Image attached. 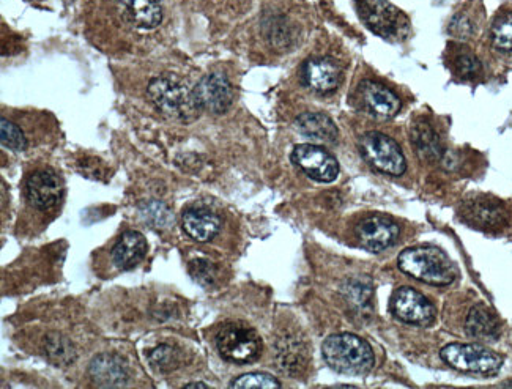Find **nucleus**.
<instances>
[{
  "label": "nucleus",
  "mask_w": 512,
  "mask_h": 389,
  "mask_svg": "<svg viewBox=\"0 0 512 389\" xmlns=\"http://www.w3.org/2000/svg\"><path fill=\"white\" fill-rule=\"evenodd\" d=\"M149 360L156 371L171 372L179 367L180 356L171 345H160L150 352Z\"/></svg>",
  "instance_id": "27"
},
{
  "label": "nucleus",
  "mask_w": 512,
  "mask_h": 389,
  "mask_svg": "<svg viewBox=\"0 0 512 389\" xmlns=\"http://www.w3.org/2000/svg\"><path fill=\"white\" fill-rule=\"evenodd\" d=\"M295 126L306 138L314 141L325 142V144H334L338 141L339 131L334 125L333 120L322 112H305L295 120Z\"/></svg>",
  "instance_id": "19"
},
{
  "label": "nucleus",
  "mask_w": 512,
  "mask_h": 389,
  "mask_svg": "<svg viewBox=\"0 0 512 389\" xmlns=\"http://www.w3.org/2000/svg\"><path fill=\"white\" fill-rule=\"evenodd\" d=\"M64 194V183L51 169L34 172L27 178L26 197L37 210H49L59 204Z\"/></svg>",
  "instance_id": "14"
},
{
  "label": "nucleus",
  "mask_w": 512,
  "mask_h": 389,
  "mask_svg": "<svg viewBox=\"0 0 512 389\" xmlns=\"http://www.w3.org/2000/svg\"><path fill=\"white\" fill-rule=\"evenodd\" d=\"M399 268L405 275L431 286H449L457 278V268L453 260L442 249L434 246L405 249L399 256Z\"/></svg>",
  "instance_id": "1"
},
{
  "label": "nucleus",
  "mask_w": 512,
  "mask_h": 389,
  "mask_svg": "<svg viewBox=\"0 0 512 389\" xmlns=\"http://www.w3.org/2000/svg\"><path fill=\"white\" fill-rule=\"evenodd\" d=\"M412 144L416 153L424 161H437L442 158V141L438 138L431 123L416 120L412 125Z\"/></svg>",
  "instance_id": "21"
},
{
  "label": "nucleus",
  "mask_w": 512,
  "mask_h": 389,
  "mask_svg": "<svg viewBox=\"0 0 512 389\" xmlns=\"http://www.w3.org/2000/svg\"><path fill=\"white\" fill-rule=\"evenodd\" d=\"M0 141L5 149L12 152H24L27 149L26 136L15 123L8 122L7 119L0 120Z\"/></svg>",
  "instance_id": "26"
},
{
  "label": "nucleus",
  "mask_w": 512,
  "mask_h": 389,
  "mask_svg": "<svg viewBox=\"0 0 512 389\" xmlns=\"http://www.w3.org/2000/svg\"><path fill=\"white\" fill-rule=\"evenodd\" d=\"M231 388L237 389H275L281 388V383L273 375L264 372H253L242 377L235 378Z\"/></svg>",
  "instance_id": "28"
},
{
  "label": "nucleus",
  "mask_w": 512,
  "mask_h": 389,
  "mask_svg": "<svg viewBox=\"0 0 512 389\" xmlns=\"http://www.w3.org/2000/svg\"><path fill=\"white\" fill-rule=\"evenodd\" d=\"M492 45L500 51H512V12L503 13L495 19L490 30Z\"/></svg>",
  "instance_id": "25"
},
{
  "label": "nucleus",
  "mask_w": 512,
  "mask_h": 389,
  "mask_svg": "<svg viewBox=\"0 0 512 389\" xmlns=\"http://www.w3.org/2000/svg\"><path fill=\"white\" fill-rule=\"evenodd\" d=\"M147 254V241L144 235L136 230H128L117 241L116 246L112 248V262L120 270H131L144 259Z\"/></svg>",
  "instance_id": "18"
},
{
  "label": "nucleus",
  "mask_w": 512,
  "mask_h": 389,
  "mask_svg": "<svg viewBox=\"0 0 512 389\" xmlns=\"http://www.w3.org/2000/svg\"><path fill=\"white\" fill-rule=\"evenodd\" d=\"M147 93L156 111L163 114L166 119L175 120V122H193L201 111L197 106L194 93L177 78L160 76L152 79Z\"/></svg>",
  "instance_id": "3"
},
{
  "label": "nucleus",
  "mask_w": 512,
  "mask_h": 389,
  "mask_svg": "<svg viewBox=\"0 0 512 389\" xmlns=\"http://www.w3.org/2000/svg\"><path fill=\"white\" fill-rule=\"evenodd\" d=\"M185 388H210V386L205 385V383H188V385H185Z\"/></svg>",
  "instance_id": "32"
},
{
  "label": "nucleus",
  "mask_w": 512,
  "mask_h": 389,
  "mask_svg": "<svg viewBox=\"0 0 512 389\" xmlns=\"http://www.w3.org/2000/svg\"><path fill=\"white\" fill-rule=\"evenodd\" d=\"M465 330L472 338L479 339V341H495L500 338V320L484 304H478L468 314Z\"/></svg>",
  "instance_id": "20"
},
{
  "label": "nucleus",
  "mask_w": 512,
  "mask_h": 389,
  "mask_svg": "<svg viewBox=\"0 0 512 389\" xmlns=\"http://www.w3.org/2000/svg\"><path fill=\"white\" fill-rule=\"evenodd\" d=\"M503 386H512V382L505 383Z\"/></svg>",
  "instance_id": "33"
},
{
  "label": "nucleus",
  "mask_w": 512,
  "mask_h": 389,
  "mask_svg": "<svg viewBox=\"0 0 512 389\" xmlns=\"http://www.w3.org/2000/svg\"><path fill=\"white\" fill-rule=\"evenodd\" d=\"M358 10L366 26L385 40H402L409 34V19L390 0H358Z\"/></svg>",
  "instance_id": "5"
},
{
  "label": "nucleus",
  "mask_w": 512,
  "mask_h": 389,
  "mask_svg": "<svg viewBox=\"0 0 512 389\" xmlns=\"http://www.w3.org/2000/svg\"><path fill=\"white\" fill-rule=\"evenodd\" d=\"M89 374L93 382L98 386H106V388L125 386L130 378V371H128L125 361L119 356L109 355V353L97 356L90 363Z\"/></svg>",
  "instance_id": "16"
},
{
  "label": "nucleus",
  "mask_w": 512,
  "mask_h": 389,
  "mask_svg": "<svg viewBox=\"0 0 512 389\" xmlns=\"http://www.w3.org/2000/svg\"><path fill=\"white\" fill-rule=\"evenodd\" d=\"M134 23L142 29H155L163 19L160 0H122Z\"/></svg>",
  "instance_id": "23"
},
{
  "label": "nucleus",
  "mask_w": 512,
  "mask_h": 389,
  "mask_svg": "<svg viewBox=\"0 0 512 389\" xmlns=\"http://www.w3.org/2000/svg\"><path fill=\"white\" fill-rule=\"evenodd\" d=\"M278 364L282 372L300 375L308 366V352L303 342L295 338L282 339L278 347Z\"/></svg>",
  "instance_id": "22"
},
{
  "label": "nucleus",
  "mask_w": 512,
  "mask_h": 389,
  "mask_svg": "<svg viewBox=\"0 0 512 389\" xmlns=\"http://www.w3.org/2000/svg\"><path fill=\"white\" fill-rule=\"evenodd\" d=\"M399 232L401 229L393 219L382 215H371L364 218L355 229V235H357L360 245L371 252H382L393 246L399 237Z\"/></svg>",
  "instance_id": "13"
},
{
  "label": "nucleus",
  "mask_w": 512,
  "mask_h": 389,
  "mask_svg": "<svg viewBox=\"0 0 512 389\" xmlns=\"http://www.w3.org/2000/svg\"><path fill=\"white\" fill-rule=\"evenodd\" d=\"M461 216L465 223L481 230L505 229L509 223V212L503 202L489 196H476L462 202Z\"/></svg>",
  "instance_id": "8"
},
{
  "label": "nucleus",
  "mask_w": 512,
  "mask_h": 389,
  "mask_svg": "<svg viewBox=\"0 0 512 389\" xmlns=\"http://www.w3.org/2000/svg\"><path fill=\"white\" fill-rule=\"evenodd\" d=\"M301 75L306 86L320 95L336 92L342 81L341 68L330 57H312L306 60Z\"/></svg>",
  "instance_id": "15"
},
{
  "label": "nucleus",
  "mask_w": 512,
  "mask_h": 389,
  "mask_svg": "<svg viewBox=\"0 0 512 389\" xmlns=\"http://www.w3.org/2000/svg\"><path fill=\"white\" fill-rule=\"evenodd\" d=\"M182 226L188 237L207 243L219 234L221 219L205 208H191L183 213Z\"/></svg>",
  "instance_id": "17"
},
{
  "label": "nucleus",
  "mask_w": 512,
  "mask_h": 389,
  "mask_svg": "<svg viewBox=\"0 0 512 389\" xmlns=\"http://www.w3.org/2000/svg\"><path fill=\"white\" fill-rule=\"evenodd\" d=\"M361 155L374 169L388 175H402L405 172V158L396 141L379 133L369 131L358 141Z\"/></svg>",
  "instance_id": "7"
},
{
  "label": "nucleus",
  "mask_w": 512,
  "mask_h": 389,
  "mask_svg": "<svg viewBox=\"0 0 512 389\" xmlns=\"http://www.w3.org/2000/svg\"><path fill=\"white\" fill-rule=\"evenodd\" d=\"M454 70L464 79L476 78L481 73V63L472 52H462L454 59Z\"/></svg>",
  "instance_id": "29"
},
{
  "label": "nucleus",
  "mask_w": 512,
  "mask_h": 389,
  "mask_svg": "<svg viewBox=\"0 0 512 389\" xmlns=\"http://www.w3.org/2000/svg\"><path fill=\"white\" fill-rule=\"evenodd\" d=\"M46 355L52 363L59 364V366H67L73 363L76 358L75 349L73 344L60 334H51L46 338Z\"/></svg>",
  "instance_id": "24"
},
{
  "label": "nucleus",
  "mask_w": 512,
  "mask_h": 389,
  "mask_svg": "<svg viewBox=\"0 0 512 389\" xmlns=\"http://www.w3.org/2000/svg\"><path fill=\"white\" fill-rule=\"evenodd\" d=\"M196 103L202 111L224 114L234 103V87L224 75L204 76L193 90Z\"/></svg>",
  "instance_id": "11"
},
{
  "label": "nucleus",
  "mask_w": 512,
  "mask_h": 389,
  "mask_svg": "<svg viewBox=\"0 0 512 389\" xmlns=\"http://www.w3.org/2000/svg\"><path fill=\"white\" fill-rule=\"evenodd\" d=\"M390 308L397 319L410 325L431 327L435 320V308L431 301L412 287L397 289L391 297Z\"/></svg>",
  "instance_id": "10"
},
{
  "label": "nucleus",
  "mask_w": 512,
  "mask_h": 389,
  "mask_svg": "<svg viewBox=\"0 0 512 389\" xmlns=\"http://www.w3.org/2000/svg\"><path fill=\"white\" fill-rule=\"evenodd\" d=\"M215 341L216 349L229 363H254L259 360L262 353V339L257 331L248 327L246 323H226L219 328Z\"/></svg>",
  "instance_id": "4"
},
{
  "label": "nucleus",
  "mask_w": 512,
  "mask_h": 389,
  "mask_svg": "<svg viewBox=\"0 0 512 389\" xmlns=\"http://www.w3.org/2000/svg\"><path fill=\"white\" fill-rule=\"evenodd\" d=\"M440 356L449 366L468 374L495 375L503 366L498 353L478 344H449L443 347Z\"/></svg>",
  "instance_id": "6"
},
{
  "label": "nucleus",
  "mask_w": 512,
  "mask_h": 389,
  "mask_svg": "<svg viewBox=\"0 0 512 389\" xmlns=\"http://www.w3.org/2000/svg\"><path fill=\"white\" fill-rule=\"evenodd\" d=\"M191 275L202 286H210L215 281V268L207 260H196L191 264Z\"/></svg>",
  "instance_id": "30"
},
{
  "label": "nucleus",
  "mask_w": 512,
  "mask_h": 389,
  "mask_svg": "<svg viewBox=\"0 0 512 389\" xmlns=\"http://www.w3.org/2000/svg\"><path fill=\"white\" fill-rule=\"evenodd\" d=\"M292 163L316 182L331 183L339 175L338 161L319 145H297L292 152Z\"/></svg>",
  "instance_id": "9"
},
{
  "label": "nucleus",
  "mask_w": 512,
  "mask_h": 389,
  "mask_svg": "<svg viewBox=\"0 0 512 389\" xmlns=\"http://www.w3.org/2000/svg\"><path fill=\"white\" fill-rule=\"evenodd\" d=\"M357 95L361 108L375 119H393L402 108L401 98L380 82H361Z\"/></svg>",
  "instance_id": "12"
},
{
  "label": "nucleus",
  "mask_w": 512,
  "mask_h": 389,
  "mask_svg": "<svg viewBox=\"0 0 512 389\" xmlns=\"http://www.w3.org/2000/svg\"><path fill=\"white\" fill-rule=\"evenodd\" d=\"M323 358L339 374L364 375L374 367L371 345L355 334H333L323 342Z\"/></svg>",
  "instance_id": "2"
},
{
  "label": "nucleus",
  "mask_w": 512,
  "mask_h": 389,
  "mask_svg": "<svg viewBox=\"0 0 512 389\" xmlns=\"http://www.w3.org/2000/svg\"><path fill=\"white\" fill-rule=\"evenodd\" d=\"M451 32L456 35H468L472 32V26H468V21L465 18H456L453 24H451Z\"/></svg>",
  "instance_id": "31"
}]
</instances>
